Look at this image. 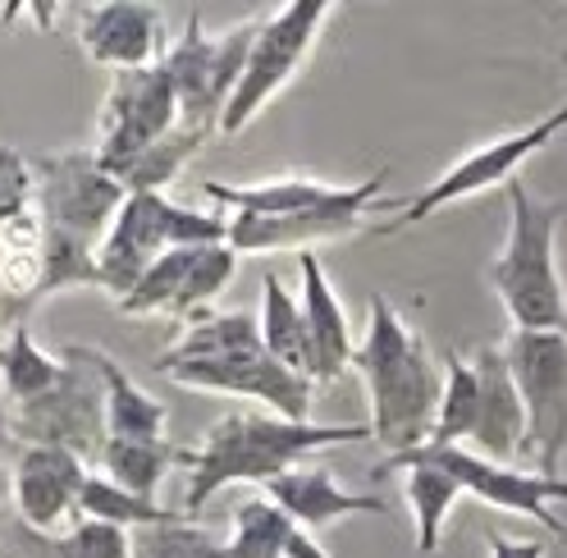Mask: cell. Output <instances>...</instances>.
<instances>
[{"label": "cell", "mask_w": 567, "mask_h": 558, "mask_svg": "<svg viewBox=\"0 0 567 558\" xmlns=\"http://www.w3.org/2000/svg\"><path fill=\"white\" fill-rule=\"evenodd\" d=\"M161 69L169 74L174 92H179L184 124H193V128H220V115H225L220 60H216V42L202 32V10H188L184 38L169 42Z\"/></svg>", "instance_id": "d6986e66"}, {"label": "cell", "mask_w": 567, "mask_h": 558, "mask_svg": "<svg viewBox=\"0 0 567 558\" xmlns=\"http://www.w3.org/2000/svg\"><path fill=\"white\" fill-rule=\"evenodd\" d=\"M42 279H47V225L38 206H32L0 234V321L10 330L28 326V311L42 302Z\"/></svg>", "instance_id": "ffe728a7"}, {"label": "cell", "mask_w": 567, "mask_h": 558, "mask_svg": "<svg viewBox=\"0 0 567 558\" xmlns=\"http://www.w3.org/2000/svg\"><path fill=\"white\" fill-rule=\"evenodd\" d=\"M384 169L371 179L339 188L326 206H311V211H293V216H234L229 220V248L234 252H279V248H298L307 252L311 242L321 238H343L352 229H362V220L371 216V206L380 197Z\"/></svg>", "instance_id": "5bb4252c"}, {"label": "cell", "mask_w": 567, "mask_h": 558, "mask_svg": "<svg viewBox=\"0 0 567 558\" xmlns=\"http://www.w3.org/2000/svg\"><path fill=\"white\" fill-rule=\"evenodd\" d=\"M51 549L55 558H137L128 531L111 527V521H96V517H79L74 531L55 536Z\"/></svg>", "instance_id": "836d02e7"}, {"label": "cell", "mask_w": 567, "mask_h": 558, "mask_svg": "<svg viewBox=\"0 0 567 558\" xmlns=\"http://www.w3.org/2000/svg\"><path fill=\"white\" fill-rule=\"evenodd\" d=\"M563 128H567V106L549 111L545 120L526 124V128H517V133H508V137H494V143L467 152L457 165H449L440 179L425 184L394 220L380 225V234L389 238V234H399V229H408V225H421V220H431L435 211H444V206L463 202V197H476V193H485V188H499V184L508 188V184L517 179V169H522L530 156H536V152H545Z\"/></svg>", "instance_id": "30bf717a"}, {"label": "cell", "mask_w": 567, "mask_h": 558, "mask_svg": "<svg viewBox=\"0 0 567 558\" xmlns=\"http://www.w3.org/2000/svg\"><path fill=\"white\" fill-rule=\"evenodd\" d=\"M79 42L96 64H115V74H128V69H152L169 51L161 10L142 6V0H111V6L83 10Z\"/></svg>", "instance_id": "2e32d148"}, {"label": "cell", "mask_w": 567, "mask_h": 558, "mask_svg": "<svg viewBox=\"0 0 567 558\" xmlns=\"http://www.w3.org/2000/svg\"><path fill=\"white\" fill-rule=\"evenodd\" d=\"M206 133L210 128H193V124H179V133H169L165 143H156L147 156H137L124 174H120V188L124 193H165L174 179L184 174V165L202 152V143H206Z\"/></svg>", "instance_id": "1f68e13d"}, {"label": "cell", "mask_w": 567, "mask_h": 558, "mask_svg": "<svg viewBox=\"0 0 567 558\" xmlns=\"http://www.w3.org/2000/svg\"><path fill=\"white\" fill-rule=\"evenodd\" d=\"M64 380L32 403L10 407V435L19 448L28 444H47V448H69L79 458H96L105 444V385L92 366L87 343H69L64 348Z\"/></svg>", "instance_id": "8992f818"}, {"label": "cell", "mask_w": 567, "mask_h": 558, "mask_svg": "<svg viewBox=\"0 0 567 558\" xmlns=\"http://www.w3.org/2000/svg\"><path fill=\"white\" fill-rule=\"evenodd\" d=\"M485 545H489V558H545L549 554L545 540H508L499 531H489Z\"/></svg>", "instance_id": "8d00e7d4"}, {"label": "cell", "mask_w": 567, "mask_h": 558, "mask_svg": "<svg viewBox=\"0 0 567 558\" xmlns=\"http://www.w3.org/2000/svg\"><path fill=\"white\" fill-rule=\"evenodd\" d=\"M504 358L526 403V453L540 476H558L567 458V334L513 330Z\"/></svg>", "instance_id": "9c48e42d"}, {"label": "cell", "mask_w": 567, "mask_h": 558, "mask_svg": "<svg viewBox=\"0 0 567 558\" xmlns=\"http://www.w3.org/2000/svg\"><path fill=\"white\" fill-rule=\"evenodd\" d=\"M105 385V435L111 440H165V407L101 348H87Z\"/></svg>", "instance_id": "cb8c5ba5"}, {"label": "cell", "mask_w": 567, "mask_h": 558, "mask_svg": "<svg viewBox=\"0 0 567 558\" xmlns=\"http://www.w3.org/2000/svg\"><path fill=\"white\" fill-rule=\"evenodd\" d=\"M412 463H431V467H444L467 495H476L481 504L489 508H504V513H522L530 521H540L549 536H567V521L554 513L558 504H567V480L563 476H540V472H517V467H504V463H489L481 453L453 444V448H440V444H421L412 453H399V458H384L375 467V476H389V472H403Z\"/></svg>", "instance_id": "52a82bcc"}, {"label": "cell", "mask_w": 567, "mask_h": 558, "mask_svg": "<svg viewBox=\"0 0 567 558\" xmlns=\"http://www.w3.org/2000/svg\"><path fill=\"white\" fill-rule=\"evenodd\" d=\"M234 279V248L229 242H210V248H174L165 252L137 289L120 302L124 317H174L188 326L197 311L210 307L225 285Z\"/></svg>", "instance_id": "7c38bea8"}, {"label": "cell", "mask_w": 567, "mask_h": 558, "mask_svg": "<svg viewBox=\"0 0 567 558\" xmlns=\"http://www.w3.org/2000/svg\"><path fill=\"white\" fill-rule=\"evenodd\" d=\"M476 412H481V375L476 362L444 353V399H440V416H435V431L431 444L453 448V444H472L476 431Z\"/></svg>", "instance_id": "f546056e"}, {"label": "cell", "mask_w": 567, "mask_h": 558, "mask_svg": "<svg viewBox=\"0 0 567 558\" xmlns=\"http://www.w3.org/2000/svg\"><path fill=\"white\" fill-rule=\"evenodd\" d=\"M101 289V266H96V248L47 229V279H42V302L60 289Z\"/></svg>", "instance_id": "d6a6232c"}, {"label": "cell", "mask_w": 567, "mask_h": 558, "mask_svg": "<svg viewBox=\"0 0 567 558\" xmlns=\"http://www.w3.org/2000/svg\"><path fill=\"white\" fill-rule=\"evenodd\" d=\"M252 348H261V321L257 317H247V311H197V317L184 326V334L156 358V371L165 375L169 366L252 353Z\"/></svg>", "instance_id": "603a6c76"}, {"label": "cell", "mask_w": 567, "mask_h": 558, "mask_svg": "<svg viewBox=\"0 0 567 558\" xmlns=\"http://www.w3.org/2000/svg\"><path fill=\"white\" fill-rule=\"evenodd\" d=\"M174 385L184 390H210V394H238V399H257L266 403L284 422H311V394L316 380L289 371L266 353V343L252 353H229V358H210V362H184L165 371Z\"/></svg>", "instance_id": "4fadbf2b"}, {"label": "cell", "mask_w": 567, "mask_h": 558, "mask_svg": "<svg viewBox=\"0 0 567 558\" xmlns=\"http://www.w3.org/2000/svg\"><path fill=\"white\" fill-rule=\"evenodd\" d=\"M261 343L275 362H284L289 371L316 380V353H311V330L302 317V302L284 289V279L270 270L261 279Z\"/></svg>", "instance_id": "d4e9b609"}, {"label": "cell", "mask_w": 567, "mask_h": 558, "mask_svg": "<svg viewBox=\"0 0 567 558\" xmlns=\"http://www.w3.org/2000/svg\"><path fill=\"white\" fill-rule=\"evenodd\" d=\"M79 513L96 517V521H111V527H142V531H156V527H174V521H188L184 508H161L156 499H137L128 490H120L115 480H105L101 472L87 476L83 495H79Z\"/></svg>", "instance_id": "f1b7e54d"}, {"label": "cell", "mask_w": 567, "mask_h": 558, "mask_svg": "<svg viewBox=\"0 0 567 558\" xmlns=\"http://www.w3.org/2000/svg\"><path fill=\"white\" fill-rule=\"evenodd\" d=\"M64 358H51L38 348L28 326H14L6 348H0V390H6V403L19 407V403H32L51 394L60 380H64Z\"/></svg>", "instance_id": "4316f807"}, {"label": "cell", "mask_w": 567, "mask_h": 558, "mask_svg": "<svg viewBox=\"0 0 567 558\" xmlns=\"http://www.w3.org/2000/svg\"><path fill=\"white\" fill-rule=\"evenodd\" d=\"M298 270H302V317H307L311 353H316V385H334V380L352 366V358H358V343H352L343 302L330 289L321 257L311 248L298 252Z\"/></svg>", "instance_id": "44dd1931"}, {"label": "cell", "mask_w": 567, "mask_h": 558, "mask_svg": "<svg viewBox=\"0 0 567 558\" xmlns=\"http://www.w3.org/2000/svg\"><path fill=\"white\" fill-rule=\"evenodd\" d=\"M0 348H6V343H0Z\"/></svg>", "instance_id": "74e56055"}, {"label": "cell", "mask_w": 567, "mask_h": 558, "mask_svg": "<svg viewBox=\"0 0 567 558\" xmlns=\"http://www.w3.org/2000/svg\"><path fill=\"white\" fill-rule=\"evenodd\" d=\"M558 225H563V202H540L522 179L508 184V238L499 261L489 266V285L499 293L513 330L567 334Z\"/></svg>", "instance_id": "3957f363"}, {"label": "cell", "mask_w": 567, "mask_h": 558, "mask_svg": "<svg viewBox=\"0 0 567 558\" xmlns=\"http://www.w3.org/2000/svg\"><path fill=\"white\" fill-rule=\"evenodd\" d=\"M202 193L234 216H293V211H311V206H326L339 188L307 179V174H279V179H261V184H220L206 179Z\"/></svg>", "instance_id": "7402d4cb"}, {"label": "cell", "mask_w": 567, "mask_h": 558, "mask_svg": "<svg viewBox=\"0 0 567 558\" xmlns=\"http://www.w3.org/2000/svg\"><path fill=\"white\" fill-rule=\"evenodd\" d=\"M184 111H179V92H174L169 74L161 64L152 69H128V74H115L111 92H105L101 106V137H96V165L120 179V174L147 156L156 143H165L169 133H179Z\"/></svg>", "instance_id": "ba28073f"}, {"label": "cell", "mask_w": 567, "mask_h": 558, "mask_svg": "<svg viewBox=\"0 0 567 558\" xmlns=\"http://www.w3.org/2000/svg\"><path fill=\"white\" fill-rule=\"evenodd\" d=\"M261 490H266L270 504H279L284 513H289L302 531H321V527H330V521L358 517V513H371V517L389 513L380 495H352V490H343V485L334 480V472L321 467V463H302L293 472L275 476L270 485H261Z\"/></svg>", "instance_id": "ac0fdd59"}, {"label": "cell", "mask_w": 567, "mask_h": 558, "mask_svg": "<svg viewBox=\"0 0 567 558\" xmlns=\"http://www.w3.org/2000/svg\"><path fill=\"white\" fill-rule=\"evenodd\" d=\"M188 458H193V448H174L169 440H111V435H105V444L96 453L101 476L115 480L120 490H128L137 499H152L165 472L174 463L188 467Z\"/></svg>", "instance_id": "484cf974"}, {"label": "cell", "mask_w": 567, "mask_h": 558, "mask_svg": "<svg viewBox=\"0 0 567 558\" xmlns=\"http://www.w3.org/2000/svg\"><path fill=\"white\" fill-rule=\"evenodd\" d=\"M472 362L481 375V412H476V431L467 448L489 463L513 467L517 453H526V403L513 380V366L504 358V348H481Z\"/></svg>", "instance_id": "e0dca14e"}, {"label": "cell", "mask_w": 567, "mask_h": 558, "mask_svg": "<svg viewBox=\"0 0 567 558\" xmlns=\"http://www.w3.org/2000/svg\"><path fill=\"white\" fill-rule=\"evenodd\" d=\"M371 440V422L362 426H316V422H284L275 412H229L202 435L188 458V490L184 517L216 499L225 485H270L275 476L302 467L316 448Z\"/></svg>", "instance_id": "6da1fadb"}, {"label": "cell", "mask_w": 567, "mask_h": 558, "mask_svg": "<svg viewBox=\"0 0 567 558\" xmlns=\"http://www.w3.org/2000/svg\"><path fill=\"white\" fill-rule=\"evenodd\" d=\"M6 440L14 435H10V407L0 403V517L14 504V458H6Z\"/></svg>", "instance_id": "d590c367"}, {"label": "cell", "mask_w": 567, "mask_h": 558, "mask_svg": "<svg viewBox=\"0 0 567 558\" xmlns=\"http://www.w3.org/2000/svg\"><path fill=\"white\" fill-rule=\"evenodd\" d=\"M210 242H229L225 211H188V206H174L165 193H128L111 234L96 248L101 289L115 302H124L137 289V279L165 252L210 248Z\"/></svg>", "instance_id": "277c9868"}, {"label": "cell", "mask_w": 567, "mask_h": 558, "mask_svg": "<svg viewBox=\"0 0 567 558\" xmlns=\"http://www.w3.org/2000/svg\"><path fill=\"white\" fill-rule=\"evenodd\" d=\"M87 476L92 472L79 453L28 444L14 453V513L32 531H55L69 513H79Z\"/></svg>", "instance_id": "9a60e30c"}, {"label": "cell", "mask_w": 567, "mask_h": 558, "mask_svg": "<svg viewBox=\"0 0 567 558\" xmlns=\"http://www.w3.org/2000/svg\"><path fill=\"white\" fill-rule=\"evenodd\" d=\"M330 14H334L330 0H293V6H279L275 14L261 19L252 55H247V69H243V79L229 96L225 115H220V133H229V137L243 133L284 87H289V79L311 55V46H316V38H321Z\"/></svg>", "instance_id": "5b68a950"}, {"label": "cell", "mask_w": 567, "mask_h": 558, "mask_svg": "<svg viewBox=\"0 0 567 558\" xmlns=\"http://www.w3.org/2000/svg\"><path fill=\"white\" fill-rule=\"evenodd\" d=\"M137 558H229L225 545L197 521H174V527H156L137 540Z\"/></svg>", "instance_id": "e575fe53"}, {"label": "cell", "mask_w": 567, "mask_h": 558, "mask_svg": "<svg viewBox=\"0 0 567 558\" xmlns=\"http://www.w3.org/2000/svg\"><path fill=\"white\" fill-rule=\"evenodd\" d=\"M298 521L270 499H247L234 513V536L225 545L229 558H289Z\"/></svg>", "instance_id": "4dcf8cb0"}, {"label": "cell", "mask_w": 567, "mask_h": 558, "mask_svg": "<svg viewBox=\"0 0 567 558\" xmlns=\"http://www.w3.org/2000/svg\"><path fill=\"white\" fill-rule=\"evenodd\" d=\"M403 495H408V508H412V521H416V554H435L453 504L467 490L444 467L412 463V467H403Z\"/></svg>", "instance_id": "83f0119b"}, {"label": "cell", "mask_w": 567, "mask_h": 558, "mask_svg": "<svg viewBox=\"0 0 567 558\" xmlns=\"http://www.w3.org/2000/svg\"><path fill=\"white\" fill-rule=\"evenodd\" d=\"M128 193L96 165V152H60L38 165V216L47 229L101 248Z\"/></svg>", "instance_id": "8fae6325"}, {"label": "cell", "mask_w": 567, "mask_h": 558, "mask_svg": "<svg viewBox=\"0 0 567 558\" xmlns=\"http://www.w3.org/2000/svg\"><path fill=\"white\" fill-rule=\"evenodd\" d=\"M352 366L367 380L371 440L389 448V458L431 444L444 399V371L435 366L421 334H412L408 321L380 293L367 302V334L358 343Z\"/></svg>", "instance_id": "7a4b0ae2"}]
</instances>
